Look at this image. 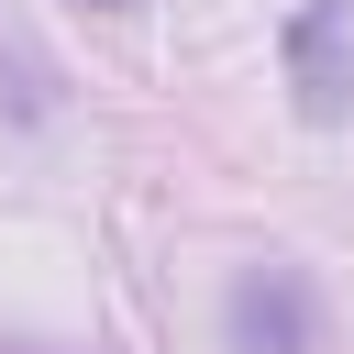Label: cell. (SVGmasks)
Segmentation results:
<instances>
[{
    "mask_svg": "<svg viewBox=\"0 0 354 354\" xmlns=\"http://www.w3.org/2000/svg\"><path fill=\"white\" fill-rule=\"evenodd\" d=\"M232 321H243V343H254V354H310V321H299V288H288V277L243 288V299H232Z\"/></svg>",
    "mask_w": 354,
    "mask_h": 354,
    "instance_id": "1",
    "label": "cell"
}]
</instances>
